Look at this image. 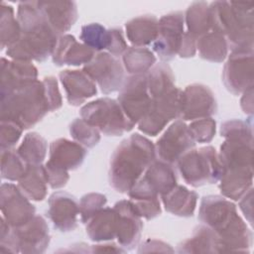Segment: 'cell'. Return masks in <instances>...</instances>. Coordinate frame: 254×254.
Masks as SVG:
<instances>
[{
  "mask_svg": "<svg viewBox=\"0 0 254 254\" xmlns=\"http://www.w3.org/2000/svg\"><path fill=\"white\" fill-rule=\"evenodd\" d=\"M19 187L5 183L1 186L0 207L2 217L11 227L21 226L36 215L35 206Z\"/></svg>",
  "mask_w": 254,
  "mask_h": 254,
  "instance_id": "obj_18",
  "label": "cell"
},
{
  "mask_svg": "<svg viewBox=\"0 0 254 254\" xmlns=\"http://www.w3.org/2000/svg\"><path fill=\"white\" fill-rule=\"evenodd\" d=\"M23 129L15 122L1 120L0 123V146L1 150L11 149L19 141Z\"/></svg>",
  "mask_w": 254,
  "mask_h": 254,
  "instance_id": "obj_42",
  "label": "cell"
},
{
  "mask_svg": "<svg viewBox=\"0 0 254 254\" xmlns=\"http://www.w3.org/2000/svg\"><path fill=\"white\" fill-rule=\"evenodd\" d=\"M80 118L97 128L106 136H121L133 129L134 123L124 113L118 100L101 97L84 104Z\"/></svg>",
  "mask_w": 254,
  "mask_h": 254,
  "instance_id": "obj_9",
  "label": "cell"
},
{
  "mask_svg": "<svg viewBox=\"0 0 254 254\" xmlns=\"http://www.w3.org/2000/svg\"><path fill=\"white\" fill-rule=\"evenodd\" d=\"M181 89H174L151 97L146 114L138 122V128L146 135H158L166 125L179 117V98Z\"/></svg>",
  "mask_w": 254,
  "mask_h": 254,
  "instance_id": "obj_10",
  "label": "cell"
},
{
  "mask_svg": "<svg viewBox=\"0 0 254 254\" xmlns=\"http://www.w3.org/2000/svg\"><path fill=\"white\" fill-rule=\"evenodd\" d=\"M91 252H126L124 248L121 246H117L116 244H98V245H92L91 246Z\"/></svg>",
  "mask_w": 254,
  "mask_h": 254,
  "instance_id": "obj_51",
  "label": "cell"
},
{
  "mask_svg": "<svg viewBox=\"0 0 254 254\" xmlns=\"http://www.w3.org/2000/svg\"><path fill=\"white\" fill-rule=\"evenodd\" d=\"M43 83L45 85V91H46V96L49 102L50 111L52 112L59 109L63 104V100H62V96L59 90L58 81L56 77L46 76L43 79Z\"/></svg>",
  "mask_w": 254,
  "mask_h": 254,
  "instance_id": "obj_45",
  "label": "cell"
},
{
  "mask_svg": "<svg viewBox=\"0 0 254 254\" xmlns=\"http://www.w3.org/2000/svg\"><path fill=\"white\" fill-rule=\"evenodd\" d=\"M86 154L87 151L81 144L60 138L51 143L50 160L48 162L66 171H72L80 167Z\"/></svg>",
  "mask_w": 254,
  "mask_h": 254,
  "instance_id": "obj_25",
  "label": "cell"
},
{
  "mask_svg": "<svg viewBox=\"0 0 254 254\" xmlns=\"http://www.w3.org/2000/svg\"><path fill=\"white\" fill-rule=\"evenodd\" d=\"M1 50L15 44L21 36V28L12 6L1 3Z\"/></svg>",
  "mask_w": 254,
  "mask_h": 254,
  "instance_id": "obj_36",
  "label": "cell"
},
{
  "mask_svg": "<svg viewBox=\"0 0 254 254\" xmlns=\"http://www.w3.org/2000/svg\"><path fill=\"white\" fill-rule=\"evenodd\" d=\"M48 204V216L56 229L69 232L76 228L79 206L73 195L66 191H56L49 197Z\"/></svg>",
  "mask_w": 254,
  "mask_h": 254,
  "instance_id": "obj_20",
  "label": "cell"
},
{
  "mask_svg": "<svg viewBox=\"0 0 254 254\" xmlns=\"http://www.w3.org/2000/svg\"><path fill=\"white\" fill-rule=\"evenodd\" d=\"M187 33L197 40L211 30L209 6L206 2H194L186 11Z\"/></svg>",
  "mask_w": 254,
  "mask_h": 254,
  "instance_id": "obj_31",
  "label": "cell"
},
{
  "mask_svg": "<svg viewBox=\"0 0 254 254\" xmlns=\"http://www.w3.org/2000/svg\"><path fill=\"white\" fill-rule=\"evenodd\" d=\"M0 238L1 251L43 253L50 243V231L46 219L39 214L18 227H11L2 217Z\"/></svg>",
  "mask_w": 254,
  "mask_h": 254,
  "instance_id": "obj_7",
  "label": "cell"
},
{
  "mask_svg": "<svg viewBox=\"0 0 254 254\" xmlns=\"http://www.w3.org/2000/svg\"><path fill=\"white\" fill-rule=\"evenodd\" d=\"M51 112L43 80L1 94L0 119L18 124L23 130L35 126Z\"/></svg>",
  "mask_w": 254,
  "mask_h": 254,
  "instance_id": "obj_6",
  "label": "cell"
},
{
  "mask_svg": "<svg viewBox=\"0 0 254 254\" xmlns=\"http://www.w3.org/2000/svg\"><path fill=\"white\" fill-rule=\"evenodd\" d=\"M116 213V238L122 248L133 250L140 238L143 229L141 216L130 199L117 201L113 206Z\"/></svg>",
  "mask_w": 254,
  "mask_h": 254,
  "instance_id": "obj_19",
  "label": "cell"
},
{
  "mask_svg": "<svg viewBox=\"0 0 254 254\" xmlns=\"http://www.w3.org/2000/svg\"><path fill=\"white\" fill-rule=\"evenodd\" d=\"M177 186V176L171 164L164 161H154L145 171L135 186L129 190L130 198L158 197Z\"/></svg>",
  "mask_w": 254,
  "mask_h": 254,
  "instance_id": "obj_11",
  "label": "cell"
},
{
  "mask_svg": "<svg viewBox=\"0 0 254 254\" xmlns=\"http://www.w3.org/2000/svg\"><path fill=\"white\" fill-rule=\"evenodd\" d=\"M38 69L31 62L1 59V94L19 89L37 80Z\"/></svg>",
  "mask_w": 254,
  "mask_h": 254,
  "instance_id": "obj_21",
  "label": "cell"
},
{
  "mask_svg": "<svg viewBox=\"0 0 254 254\" xmlns=\"http://www.w3.org/2000/svg\"><path fill=\"white\" fill-rule=\"evenodd\" d=\"M44 169H45L48 185L52 189L54 190L61 189L64 187L68 182V179H69L68 171L63 168H60L50 162H47L45 164Z\"/></svg>",
  "mask_w": 254,
  "mask_h": 254,
  "instance_id": "obj_44",
  "label": "cell"
},
{
  "mask_svg": "<svg viewBox=\"0 0 254 254\" xmlns=\"http://www.w3.org/2000/svg\"><path fill=\"white\" fill-rule=\"evenodd\" d=\"M122 61L128 73L139 75L147 73L152 68L156 63V57L145 47H131L123 54Z\"/></svg>",
  "mask_w": 254,
  "mask_h": 254,
  "instance_id": "obj_33",
  "label": "cell"
},
{
  "mask_svg": "<svg viewBox=\"0 0 254 254\" xmlns=\"http://www.w3.org/2000/svg\"><path fill=\"white\" fill-rule=\"evenodd\" d=\"M37 4L58 35L67 32L77 20L73 1H37Z\"/></svg>",
  "mask_w": 254,
  "mask_h": 254,
  "instance_id": "obj_24",
  "label": "cell"
},
{
  "mask_svg": "<svg viewBox=\"0 0 254 254\" xmlns=\"http://www.w3.org/2000/svg\"><path fill=\"white\" fill-rule=\"evenodd\" d=\"M185 15L181 11L163 16L158 23V34L152 44L153 51L164 62L173 60L182 46Z\"/></svg>",
  "mask_w": 254,
  "mask_h": 254,
  "instance_id": "obj_13",
  "label": "cell"
},
{
  "mask_svg": "<svg viewBox=\"0 0 254 254\" xmlns=\"http://www.w3.org/2000/svg\"><path fill=\"white\" fill-rule=\"evenodd\" d=\"M159 20L154 15H143L128 21L125 25L127 39L134 47H144L157 38Z\"/></svg>",
  "mask_w": 254,
  "mask_h": 254,
  "instance_id": "obj_27",
  "label": "cell"
},
{
  "mask_svg": "<svg viewBox=\"0 0 254 254\" xmlns=\"http://www.w3.org/2000/svg\"><path fill=\"white\" fill-rule=\"evenodd\" d=\"M86 234L95 242L116 238V213L112 207H103L86 223Z\"/></svg>",
  "mask_w": 254,
  "mask_h": 254,
  "instance_id": "obj_28",
  "label": "cell"
},
{
  "mask_svg": "<svg viewBox=\"0 0 254 254\" xmlns=\"http://www.w3.org/2000/svg\"><path fill=\"white\" fill-rule=\"evenodd\" d=\"M243 93H244V95L241 99V107L245 113L252 114V112H253V97H252L253 87L246 90Z\"/></svg>",
  "mask_w": 254,
  "mask_h": 254,
  "instance_id": "obj_50",
  "label": "cell"
},
{
  "mask_svg": "<svg viewBox=\"0 0 254 254\" xmlns=\"http://www.w3.org/2000/svg\"><path fill=\"white\" fill-rule=\"evenodd\" d=\"M155 160L154 144L138 133L131 135L117 146L111 156L110 186L117 192L128 193Z\"/></svg>",
  "mask_w": 254,
  "mask_h": 254,
  "instance_id": "obj_4",
  "label": "cell"
},
{
  "mask_svg": "<svg viewBox=\"0 0 254 254\" xmlns=\"http://www.w3.org/2000/svg\"><path fill=\"white\" fill-rule=\"evenodd\" d=\"M82 70L90 76L104 94L120 90L125 80L124 68L120 61L106 52L95 54L91 61L84 64Z\"/></svg>",
  "mask_w": 254,
  "mask_h": 254,
  "instance_id": "obj_12",
  "label": "cell"
},
{
  "mask_svg": "<svg viewBox=\"0 0 254 254\" xmlns=\"http://www.w3.org/2000/svg\"><path fill=\"white\" fill-rule=\"evenodd\" d=\"M194 146L195 141L189 130V126L183 120H177L158 139L155 151L161 161L172 165Z\"/></svg>",
  "mask_w": 254,
  "mask_h": 254,
  "instance_id": "obj_17",
  "label": "cell"
},
{
  "mask_svg": "<svg viewBox=\"0 0 254 254\" xmlns=\"http://www.w3.org/2000/svg\"><path fill=\"white\" fill-rule=\"evenodd\" d=\"M109 33V44L107 51L114 57L121 56L129 48L124 39L122 30L120 28H112L108 30Z\"/></svg>",
  "mask_w": 254,
  "mask_h": 254,
  "instance_id": "obj_46",
  "label": "cell"
},
{
  "mask_svg": "<svg viewBox=\"0 0 254 254\" xmlns=\"http://www.w3.org/2000/svg\"><path fill=\"white\" fill-rule=\"evenodd\" d=\"M60 80L72 106H79L97 93L96 83L83 70L64 69L60 72Z\"/></svg>",
  "mask_w": 254,
  "mask_h": 254,
  "instance_id": "obj_22",
  "label": "cell"
},
{
  "mask_svg": "<svg viewBox=\"0 0 254 254\" xmlns=\"http://www.w3.org/2000/svg\"><path fill=\"white\" fill-rule=\"evenodd\" d=\"M213 32L226 39L228 48L253 50V4L251 2L215 1L209 5Z\"/></svg>",
  "mask_w": 254,
  "mask_h": 254,
  "instance_id": "obj_5",
  "label": "cell"
},
{
  "mask_svg": "<svg viewBox=\"0 0 254 254\" xmlns=\"http://www.w3.org/2000/svg\"><path fill=\"white\" fill-rule=\"evenodd\" d=\"M48 144L44 137L37 132L25 135L17 152L27 165H41L47 155Z\"/></svg>",
  "mask_w": 254,
  "mask_h": 254,
  "instance_id": "obj_34",
  "label": "cell"
},
{
  "mask_svg": "<svg viewBox=\"0 0 254 254\" xmlns=\"http://www.w3.org/2000/svg\"><path fill=\"white\" fill-rule=\"evenodd\" d=\"M217 103L213 92L203 84L188 85L180 92L179 117L182 120H196L216 113Z\"/></svg>",
  "mask_w": 254,
  "mask_h": 254,
  "instance_id": "obj_14",
  "label": "cell"
},
{
  "mask_svg": "<svg viewBox=\"0 0 254 254\" xmlns=\"http://www.w3.org/2000/svg\"><path fill=\"white\" fill-rule=\"evenodd\" d=\"M180 253H219L221 246L216 234L206 225L197 226L192 235L183 241L179 247Z\"/></svg>",
  "mask_w": 254,
  "mask_h": 254,
  "instance_id": "obj_29",
  "label": "cell"
},
{
  "mask_svg": "<svg viewBox=\"0 0 254 254\" xmlns=\"http://www.w3.org/2000/svg\"><path fill=\"white\" fill-rule=\"evenodd\" d=\"M147 84L150 96L166 93L176 87L172 68L165 63L154 65L147 73Z\"/></svg>",
  "mask_w": 254,
  "mask_h": 254,
  "instance_id": "obj_35",
  "label": "cell"
},
{
  "mask_svg": "<svg viewBox=\"0 0 254 254\" xmlns=\"http://www.w3.org/2000/svg\"><path fill=\"white\" fill-rule=\"evenodd\" d=\"M79 39L84 45L92 49L94 52L107 50L109 44V33L102 25L91 23L81 27Z\"/></svg>",
  "mask_w": 254,
  "mask_h": 254,
  "instance_id": "obj_38",
  "label": "cell"
},
{
  "mask_svg": "<svg viewBox=\"0 0 254 254\" xmlns=\"http://www.w3.org/2000/svg\"><path fill=\"white\" fill-rule=\"evenodd\" d=\"M222 81L236 95L253 87V50L232 51L223 67Z\"/></svg>",
  "mask_w": 254,
  "mask_h": 254,
  "instance_id": "obj_15",
  "label": "cell"
},
{
  "mask_svg": "<svg viewBox=\"0 0 254 254\" xmlns=\"http://www.w3.org/2000/svg\"><path fill=\"white\" fill-rule=\"evenodd\" d=\"M196 49L201 59L221 63L227 57L228 45L223 35L212 31L196 40Z\"/></svg>",
  "mask_w": 254,
  "mask_h": 254,
  "instance_id": "obj_32",
  "label": "cell"
},
{
  "mask_svg": "<svg viewBox=\"0 0 254 254\" xmlns=\"http://www.w3.org/2000/svg\"><path fill=\"white\" fill-rule=\"evenodd\" d=\"M173 252L174 250L170 247L169 244L155 239H148L145 241L140 249L139 252Z\"/></svg>",
  "mask_w": 254,
  "mask_h": 254,
  "instance_id": "obj_48",
  "label": "cell"
},
{
  "mask_svg": "<svg viewBox=\"0 0 254 254\" xmlns=\"http://www.w3.org/2000/svg\"><path fill=\"white\" fill-rule=\"evenodd\" d=\"M218 157L222 166L219 190L225 197L238 200L252 188L253 136L226 137Z\"/></svg>",
  "mask_w": 254,
  "mask_h": 254,
  "instance_id": "obj_3",
  "label": "cell"
},
{
  "mask_svg": "<svg viewBox=\"0 0 254 254\" xmlns=\"http://www.w3.org/2000/svg\"><path fill=\"white\" fill-rule=\"evenodd\" d=\"M189 130L195 142L208 143L215 135L216 122L211 117L196 119L189 125Z\"/></svg>",
  "mask_w": 254,
  "mask_h": 254,
  "instance_id": "obj_41",
  "label": "cell"
},
{
  "mask_svg": "<svg viewBox=\"0 0 254 254\" xmlns=\"http://www.w3.org/2000/svg\"><path fill=\"white\" fill-rule=\"evenodd\" d=\"M252 197H253V189H249V190L241 197L242 199L239 202L240 209L244 213L245 217H247L250 224H252Z\"/></svg>",
  "mask_w": 254,
  "mask_h": 254,
  "instance_id": "obj_49",
  "label": "cell"
},
{
  "mask_svg": "<svg viewBox=\"0 0 254 254\" xmlns=\"http://www.w3.org/2000/svg\"><path fill=\"white\" fill-rule=\"evenodd\" d=\"M196 52V40L190 35L185 32L181 49L179 51V56L181 58H190L195 55Z\"/></svg>",
  "mask_w": 254,
  "mask_h": 254,
  "instance_id": "obj_47",
  "label": "cell"
},
{
  "mask_svg": "<svg viewBox=\"0 0 254 254\" xmlns=\"http://www.w3.org/2000/svg\"><path fill=\"white\" fill-rule=\"evenodd\" d=\"M198 219L216 234L221 252L249 251L252 233L230 200L220 195L204 196L200 202Z\"/></svg>",
  "mask_w": 254,
  "mask_h": 254,
  "instance_id": "obj_2",
  "label": "cell"
},
{
  "mask_svg": "<svg viewBox=\"0 0 254 254\" xmlns=\"http://www.w3.org/2000/svg\"><path fill=\"white\" fill-rule=\"evenodd\" d=\"M18 187L32 200H43L48 191V181L44 166L28 165L24 175L18 181Z\"/></svg>",
  "mask_w": 254,
  "mask_h": 254,
  "instance_id": "obj_30",
  "label": "cell"
},
{
  "mask_svg": "<svg viewBox=\"0 0 254 254\" xmlns=\"http://www.w3.org/2000/svg\"><path fill=\"white\" fill-rule=\"evenodd\" d=\"M177 166L184 181L194 188L214 184L222 175L218 154L211 146L190 150L179 159Z\"/></svg>",
  "mask_w": 254,
  "mask_h": 254,
  "instance_id": "obj_8",
  "label": "cell"
},
{
  "mask_svg": "<svg viewBox=\"0 0 254 254\" xmlns=\"http://www.w3.org/2000/svg\"><path fill=\"white\" fill-rule=\"evenodd\" d=\"M94 55L92 49L78 43L72 35L65 34L59 37L52 59L57 65H80L89 63Z\"/></svg>",
  "mask_w": 254,
  "mask_h": 254,
  "instance_id": "obj_23",
  "label": "cell"
},
{
  "mask_svg": "<svg viewBox=\"0 0 254 254\" xmlns=\"http://www.w3.org/2000/svg\"><path fill=\"white\" fill-rule=\"evenodd\" d=\"M27 164L20 157L17 150H1V177L9 181H19L24 175Z\"/></svg>",
  "mask_w": 254,
  "mask_h": 254,
  "instance_id": "obj_37",
  "label": "cell"
},
{
  "mask_svg": "<svg viewBox=\"0 0 254 254\" xmlns=\"http://www.w3.org/2000/svg\"><path fill=\"white\" fill-rule=\"evenodd\" d=\"M197 197L198 195L195 191L177 185L162 195V201L168 212L182 217H190L193 215Z\"/></svg>",
  "mask_w": 254,
  "mask_h": 254,
  "instance_id": "obj_26",
  "label": "cell"
},
{
  "mask_svg": "<svg viewBox=\"0 0 254 254\" xmlns=\"http://www.w3.org/2000/svg\"><path fill=\"white\" fill-rule=\"evenodd\" d=\"M69 133L77 143L87 148L94 147L100 140V131L85 122L82 118H76L71 122Z\"/></svg>",
  "mask_w": 254,
  "mask_h": 254,
  "instance_id": "obj_39",
  "label": "cell"
},
{
  "mask_svg": "<svg viewBox=\"0 0 254 254\" xmlns=\"http://www.w3.org/2000/svg\"><path fill=\"white\" fill-rule=\"evenodd\" d=\"M117 100L129 120L134 124L138 123L146 114L151 102L146 73L126 78Z\"/></svg>",
  "mask_w": 254,
  "mask_h": 254,
  "instance_id": "obj_16",
  "label": "cell"
},
{
  "mask_svg": "<svg viewBox=\"0 0 254 254\" xmlns=\"http://www.w3.org/2000/svg\"><path fill=\"white\" fill-rule=\"evenodd\" d=\"M17 19L21 36L15 44L7 48L6 55L15 61H46L53 55L59 35L49 24L37 1L20 2Z\"/></svg>",
  "mask_w": 254,
  "mask_h": 254,
  "instance_id": "obj_1",
  "label": "cell"
},
{
  "mask_svg": "<svg viewBox=\"0 0 254 254\" xmlns=\"http://www.w3.org/2000/svg\"><path fill=\"white\" fill-rule=\"evenodd\" d=\"M130 200L134 204L139 215L145 219H153L162 212L159 197H140Z\"/></svg>",
  "mask_w": 254,
  "mask_h": 254,
  "instance_id": "obj_43",
  "label": "cell"
},
{
  "mask_svg": "<svg viewBox=\"0 0 254 254\" xmlns=\"http://www.w3.org/2000/svg\"><path fill=\"white\" fill-rule=\"evenodd\" d=\"M106 202V196L102 193L89 192L84 194L78 203L81 222L86 223L95 213L104 207Z\"/></svg>",
  "mask_w": 254,
  "mask_h": 254,
  "instance_id": "obj_40",
  "label": "cell"
}]
</instances>
